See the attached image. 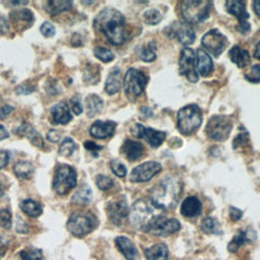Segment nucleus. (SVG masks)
<instances>
[{"label":"nucleus","instance_id":"1","mask_svg":"<svg viewBox=\"0 0 260 260\" xmlns=\"http://www.w3.org/2000/svg\"><path fill=\"white\" fill-rule=\"evenodd\" d=\"M93 26L98 31H102L113 45H121L126 39L125 17L114 8L102 10L93 20Z\"/></svg>","mask_w":260,"mask_h":260},{"label":"nucleus","instance_id":"6","mask_svg":"<svg viewBox=\"0 0 260 260\" xmlns=\"http://www.w3.org/2000/svg\"><path fill=\"white\" fill-rule=\"evenodd\" d=\"M76 183L77 176L74 169L68 165H61L56 170L52 187L58 195H64L75 187Z\"/></svg>","mask_w":260,"mask_h":260},{"label":"nucleus","instance_id":"12","mask_svg":"<svg viewBox=\"0 0 260 260\" xmlns=\"http://www.w3.org/2000/svg\"><path fill=\"white\" fill-rule=\"evenodd\" d=\"M201 44L208 52L217 57L228 46V40L217 29H211L202 37Z\"/></svg>","mask_w":260,"mask_h":260},{"label":"nucleus","instance_id":"50","mask_svg":"<svg viewBox=\"0 0 260 260\" xmlns=\"http://www.w3.org/2000/svg\"><path fill=\"white\" fill-rule=\"evenodd\" d=\"M242 214H243V212L240 209H238L236 207H231L230 208V215H231V218L233 220H235V221L239 220L242 217Z\"/></svg>","mask_w":260,"mask_h":260},{"label":"nucleus","instance_id":"3","mask_svg":"<svg viewBox=\"0 0 260 260\" xmlns=\"http://www.w3.org/2000/svg\"><path fill=\"white\" fill-rule=\"evenodd\" d=\"M202 122L201 110L196 105H187L179 110L177 115V126L184 135L196 131Z\"/></svg>","mask_w":260,"mask_h":260},{"label":"nucleus","instance_id":"49","mask_svg":"<svg viewBox=\"0 0 260 260\" xmlns=\"http://www.w3.org/2000/svg\"><path fill=\"white\" fill-rule=\"evenodd\" d=\"M9 161V152L7 150H0V169H3Z\"/></svg>","mask_w":260,"mask_h":260},{"label":"nucleus","instance_id":"33","mask_svg":"<svg viewBox=\"0 0 260 260\" xmlns=\"http://www.w3.org/2000/svg\"><path fill=\"white\" fill-rule=\"evenodd\" d=\"M14 173L19 179H28L34 173V167L28 161H18L14 165Z\"/></svg>","mask_w":260,"mask_h":260},{"label":"nucleus","instance_id":"15","mask_svg":"<svg viewBox=\"0 0 260 260\" xmlns=\"http://www.w3.org/2000/svg\"><path fill=\"white\" fill-rule=\"evenodd\" d=\"M160 164L156 161H145L132 170L130 174V180L137 183L147 182L156 174H158L160 172Z\"/></svg>","mask_w":260,"mask_h":260},{"label":"nucleus","instance_id":"34","mask_svg":"<svg viewBox=\"0 0 260 260\" xmlns=\"http://www.w3.org/2000/svg\"><path fill=\"white\" fill-rule=\"evenodd\" d=\"M201 230L205 234H215L218 235L221 233L219 222L213 217H206L201 222Z\"/></svg>","mask_w":260,"mask_h":260},{"label":"nucleus","instance_id":"31","mask_svg":"<svg viewBox=\"0 0 260 260\" xmlns=\"http://www.w3.org/2000/svg\"><path fill=\"white\" fill-rule=\"evenodd\" d=\"M92 193L90 188L87 185H82L72 196V201L76 204L85 205L90 202Z\"/></svg>","mask_w":260,"mask_h":260},{"label":"nucleus","instance_id":"20","mask_svg":"<svg viewBox=\"0 0 260 260\" xmlns=\"http://www.w3.org/2000/svg\"><path fill=\"white\" fill-rule=\"evenodd\" d=\"M201 212V202L195 196H189L183 200L181 205V213L185 217H194Z\"/></svg>","mask_w":260,"mask_h":260},{"label":"nucleus","instance_id":"25","mask_svg":"<svg viewBox=\"0 0 260 260\" xmlns=\"http://www.w3.org/2000/svg\"><path fill=\"white\" fill-rule=\"evenodd\" d=\"M121 71L119 68H113L107 78L105 89L109 94L117 93L121 88Z\"/></svg>","mask_w":260,"mask_h":260},{"label":"nucleus","instance_id":"52","mask_svg":"<svg viewBox=\"0 0 260 260\" xmlns=\"http://www.w3.org/2000/svg\"><path fill=\"white\" fill-rule=\"evenodd\" d=\"M13 111V108L8 106V105H5L3 106L1 109H0V119H4L5 117H7L11 112Z\"/></svg>","mask_w":260,"mask_h":260},{"label":"nucleus","instance_id":"32","mask_svg":"<svg viewBox=\"0 0 260 260\" xmlns=\"http://www.w3.org/2000/svg\"><path fill=\"white\" fill-rule=\"evenodd\" d=\"M20 208L25 214H27L30 217H37L42 213L41 205L31 199L23 200L20 203Z\"/></svg>","mask_w":260,"mask_h":260},{"label":"nucleus","instance_id":"56","mask_svg":"<svg viewBox=\"0 0 260 260\" xmlns=\"http://www.w3.org/2000/svg\"><path fill=\"white\" fill-rule=\"evenodd\" d=\"M13 5H20V4H27V1H11Z\"/></svg>","mask_w":260,"mask_h":260},{"label":"nucleus","instance_id":"39","mask_svg":"<svg viewBox=\"0 0 260 260\" xmlns=\"http://www.w3.org/2000/svg\"><path fill=\"white\" fill-rule=\"evenodd\" d=\"M95 184L101 190H108L113 187L114 182L113 180L105 175H99L95 178Z\"/></svg>","mask_w":260,"mask_h":260},{"label":"nucleus","instance_id":"18","mask_svg":"<svg viewBox=\"0 0 260 260\" xmlns=\"http://www.w3.org/2000/svg\"><path fill=\"white\" fill-rule=\"evenodd\" d=\"M116 128V123L113 121H95L90 129L89 133L92 137L99 138V139H105L108 137H111Z\"/></svg>","mask_w":260,"mask_h":260},{"label":"nucleus","instance_id":"23","mask_svg":"<svg viewBox=\"0 0 260 260\" xmlns=\"http://www.w3.org/2000/svg\"><path fill=\"white\" fill-rule=\"evenodd\" d=\"M122 152L128 160H137L143 153V146L138 141L127 139L122 146Z\"/></svg>","mask_w":260,"mask_h":260},{"label":"nucleus","instance_id":"16","mask_svg":"<svg viewBox=\"0 0 260 260\" xmlns=\"http://www.w3.org/2000/svg\"><path fill=\"white\" fill-rule=\"evenodd\" d=\"M170 32L179 40L183 45L193 44L195 41V32L191 25L187 22H176L170 27Z\"/></svg>","mask_w":260,"mask_h":260},{"label":"nucleus","instance_id":"30","mask_svg":"<svg viewBox=\"0 0 260 260\" xmlns=\"http://www.w3.org/2000/svg\"><path fill=\"white\" fill-rule=\"evenodd\" d=\"M85 105H86V112L88 117H92L95 114H98L102 108H103V101L102 99L96 94H89L85 99Z\"/></svg>","mask_w":260,"mask_h":260},{"label":"nucleus","instance_id":"7","mask_svg":"<svg viewBox=\"0 0 260 260\" xmlns=\"http://www.w3.org/2000/svg\"><path fill=\"white\" fill-rule=\"evenodd\" d=\"M147 83V77L135 68H129L124 78V90L127 98L134 101L142 94Z\"/></svg>","mask_w":260,"mask_h":260},{"label":"nucleus","instance_id":"38","mask_svg":"<svg viewBox=\"0 0 260 260\" xmlns=\"http://www.w3.org/2000/svg\"><path fill=\"white\" fill-rule=\"evenodd\" d=\"M20 256L22 260H42L43 259L42 251L38 249L23 250L20 252Z\"/></svg>","mask_w":260,"mask_h":260},{"label":"nucleus","instance_id":"2","mask_svg":"<svg viewBox=\"0 0 260 260\" xmlns=\"http://www.w3.org/2000/svg\"><path fill=\"white\" fill-rule=\"evenodd\" d=\"M182 183L175 177H166L150 191L151 203L159 209H169L176 206L182 193Z\"/></svg>","mask_w":260,"mask_h":260},{"label":"nucleus","instance_id":"9","mask_svg":"<svg viewBox=\"0 0 260 260\" xmlns=\"http://www.w3.org/2000/svg\"><path fill=\"white\" fill-rule=\"evenodd\" d=\"M95 225L93 216L85 213H73L67 221V230L76 237L89 234Z\"/></svg>","mask_w":260,"mask_h":260},{"label":"nucleus","instance_id":"17","mask_svg":"<svg viewBox=\"0 0 260 260\" xmlns=\"http://www.w3.org/2000/svg\"><path fill=\"white\" fill-rule=\"evenodd\" d=\"M108 214L112 222H114L115 224H121L129 214L126 200L120 199V200L111 202L108 205Z\"/></svg>","mask_w":260,"mask_h":260},{"label":"nucleus","instance_id":"24","mask_svg":"<svg viewBox=\"0 0 260 260\" xmlns=\"http://www.w3.org/2000/svg\"><path fill=\"white\" fill-rule=\"evenodd\" d=\"M229 56H230L232 62H234L240 68H244L245 66H247L250 63L249 52L247 50L241 48L240 46H234L230 50Z\"/></svg>","mask_w":260,"mask_h":260},{"label":"nucleus","instance_id":"35","mask_svg":"<svg viewBox=\"0 0 260 260\" xmlns=\"http://www.w3.org/2000/svg\"><path fill=\"white\" fill-rule=\"evenodd\" d=\"M75 148H76L75 142L70 137H66L60 144L59 153L63 156H70L74 152Z\"/></svg>","mask_w":260,"mask_h":260},{"label":"nucleus","instance_id":"54","mask_svg":"<svg viewBox=\"0 0 260 260\" xmlns=\"http://www.w3.org/2000/svg\"><path fill=\"white\" fill-rule=\"evenodd\" d=\"M9 136L8 132L6 131V129L0 124V140H3L5 138H7Z\"/></svg>","mask_w":260,"mask_h":260},{"label":"nucleus","instance_id":"14","mask_svg":"<svg viewBox=\"0 0 260 260\" xmlns=\"http://www.w3.org/2000/svg\"><path fill=\"white\" fill-rule=\"evenodd\" d=\"M225 9L226 11L234 15L238 21V30L243 35L250 31V23L247 21L249 18V13L246 10V4L243 1H226L225 2Z\"/></svg>","mask_w":260,"mask_h":260},{"label":"nucleus","instance_id":"48","mask_svg":"<svg viewBox=\"0 0 260 260\" xmlns=\"http://www.w3.org/2000/svg\"><path fill=\"white\" fill-rule=\"evenodd\" d=\"M47 138L52 142H58L61 138V133L55 129H52L47 133Z\"/></svg>","mask_w":260,"mask_h":260},{"label":"nucleus","instance_id":"37","mask_svg":"<svg viewBox=\"0 0 260 260\" xmlns=\"http://www.w3.org/2000/svg\"><path fill=\"white\" fill-rule=\"evenodd\" d=\"M143 19L148 24H157L161 20V15L156 9H149L143 13Z\"/></svg>","mask_w":260,"mask_h":260},{"label":"nucleus","instance_id":"41","mask_svg":"<svg viewBox=\"0 0 260 260\" xmlns=\"http://www.w3.org/2000/svg\"><path fill=\"white\" fill-rule=\"evenodd\" d=\"M245 78L252 82V83H257L260 82V65L255 64L251 67L250 71L248 74H245Z\"/></svg>","mask_w":260,"mask_h":260},{"label":"nucleus","instance_id":"53","mask_svg":"<svg viewBox=\"0 0 260 260\" xmlns=\"http://www.w3.org/2000/svg\"><path fill=\"white\" fill-rule=\"evenodd\" d=\"M253 9H254V12L260 16V0H256L253 2Z\"/></svg>","mask_w":260,"mask_h":260},{"label":"nucleus","instance_id":"40","mask_svg":"<svg viewBox=\"0 0 260 260\" xmlns=\"http://www.w3.org/2000/svg\"><path fill=\"white\" fill-rule=\"evenodd\" d=\"M0 225L5 230H10L12 225V218L11 213L8 209L0 210Z\"/></svg>","mask_w":260,"mask_h":260},{"label":"nucleus","instance_id":"45","mask_svg":"<svg viewBox=\"0 0 260 260\" xmlns=\"http://www.w3.org/2000/svg\"><path fill=\"white\" fill-rule=\"evenodd\" d=\"M40 30L42 32L43 36L49 38V37H52L54 36L55 34V27L54 25L51 23V22H44L41 27H40Z\"/></svg>","mask_w":260,"mask_h":260},{"label":"nucleus","instance_id":"47","mask_svg":"<svg viewBox=\"0 0 260 260\" xmlns=\"http://www.w3.org/2000/svg\"><path fill=\"white\" fill-rule=\"evenodd\" d=\"M16 14L18 15V18L24 20V21H28L30 22L31 20H34V15L32 13L28 10V9H22L16 12Z\"/></svg>","mask_w":260,"mask_h":260},{"label":"nucleus","instance_id":"57","mask_svg":"<svg viewBox=\"0 0 260 260\" xmlns=\"http://www.w3.org/2000/svg\"><path fill=\"white\" fill-rule=\"evenodd\" d=\"M2 190V186H1V183H0V191Z\"/></svg>","mask_w":260,"mask_h":260},{"label":"nucleus","instance_id":"22","mask_svg":"<svg viewBox=\"0 0 260 260\" xmlns=\"http://www.w3.org/2000/svg\"><path fill=\"white\" fill-rule=\"evenodd\" d=\"M51 115H52L53 121L57 124H67L72 119L70 110L67 104L64 102H60L56 104L51 109Z\"/></svg>","mask_w":260,"mask_h":260},{"label":"nucleus","instance_id":"42","mask_svg":"<svg viewBox=\"0 0 260 260\" xmlns=\"http://www.w3.org/2000/svg\"><path fill=\"white\" fill-rule=\"evenodd\" d=\"M139 56H140V59L145 62H152L156 58V55L153 49L150 47V44H149V47H145L141 49Z\"/></svg>","mask_w":260,"mask_h":260},{"label":"nucleus","instance_id":"43","mask_svg":"<svg viewBox=\"0 0 260 260\" xmlns=\"http://www.w3.org/2000/svg\"><path fill=\"white\" fill-rule=\"evenodd\" d=\"M111 169H112V172L118 177H124L127 174L126 167L122 162L116 159L111 161Z\"/></svg>","mask_w":260,"mask_h":260},{"label":"nucleus","instance_id":"26","mask_svg":"<svg viewBox=\"0 0 260 260\" xmlns=\"http://www.w3.org/2000/svg\"><path fill=\"white\" fill-rule=\"evenodd\" d=\"M144 256L146 260H168V247L164 243H157L145 249Z\"/></svg>","mask_w":260,"mask_h":260},{"label":"nucleus","instance_id":"10","mask_svg":"<svg viewBox=\"0 0 260 260\" xmlns=\"http://www.w3.org/2000/svg\"><path fill=\"white\" fill-rule=\"evenodd\" d=\"M180 228L181 224L176 218H167L164 215H156L145 232L154 236L167 237L178 232Z\"/></svg>","mask_w":260,"mask_h":260},{"label":"nucleus","instance_id":"13","mask_svg":"<svg viewBox=\"0 0 260 260\" xmlns=\"http://www.w3.org/2000/svg\"><path fill=\"white\" fill-rule=\"evenodd\" d=\"M131 134L138 138H143L152 148L158 147L165 140L167 133L165 131L146 128L141 124H135L131 128Z\"/></svg>","mask_w":260,"mask_h":260},{"label":"nucleus","instance_id":"51","mask_svg":"<svg viewBox=\"0 0 260 260\" xmlns=\"http://www.w3.org/2000/svg\"><path fill=\"white\" fill-rule=\"evenodd\" d=\"M84 147L89 150V151H98V150H101L102 149V146L95 144L94 142L92 141H86L84 142Z\"/></svg>","mask_w":260,"mask_h":260},{"label":"nucleus","instance_id":"46","mask_svg":"<svg viewBox=\"0 0 260 260\" xmlns=\"http://www.w3.org/2000/svg\"><path fill=\"white\" fill-rule=\"evenodd\" d=\"M70 103L72 105V110L74 112L75 115H79L81 114L82 112V106H81V102H80V99L78 95H75L73 96L71 100H70Z\"/></svg>","mask_w":260,"mask_h":260},{"label":"nucleus","instance_id":"19","mask_svg":"<svg viewBox=\"0 0 260 260\" xmlns=\"http://www.w3.org/2000/svg\"><path fill=\"white\" fill-rule=\"evenodd\" d=\"M115 243L119 251L127 260H135L137 258V250L130 239L120 236L115 239Z\"/></svg>","mask_w":260,"mask_h":260},{"label":"nucleus","instance_id":"36","mask_svg":"<svg viewBox=\"0 0 260 260\" xmlns=\"http://www.w3.org/2000/svg\"><path fill=\"white\" fill-rule=\"evenodd\" d=\"M93 54L94 56L100 59L103 62H110L114 59V54L112 51H110L107 48H103V47H95L93 49Z\"/></svg>","mask_w":260,"mask_h":260},{"label":"nucleus","instance_id":"5","mask_svg":"<svg viewBox=\"0 0 260 260\" xmlns=\"http://www.w3.org/2000/svg\"><path fill=\"white\" fill-rule=\"evenodd\" d=\"M211 2L203 0H187L182 3V14L187 23H198L208 17Z\"/></svg>","mask_w":260,"mask_h":260},{"label":"nucleus","instance_id":"4","mask_svg":"<svg viewBox=\"0 0 260 260\" xmlns=\"http://www.w3.org/2000/svg\"><path fill=\"white\" fill-rule=\"evenodd\" d=\"M156 216L152 207L142 199L135 201L130 210V222L133 228L146 231L150 222Z\"/></svg>","mask_w":260,"mask_h":260},{"label":"nucleus","instance_id":"29","mask_svg":"<svg viewBox=\"0 0 260 260\" xmlns=\"http://www.w3.org/2000/svg\"><path fill=\"white\" fill-rule=\"evenodd\" d=\"M18 134L20 136H25L27 137L30 142L32 144H35L38 147H42L43 146V139L41 137V135L29 125H23L18 129Z\"/></svg>","mask_w":260,"mask_h":260},{"label":"nucleus","instance_id":"28","mask_svg":"<svg viewBox=\"0 0 260 260\" xmlns=\"http://www.w3.org/2000/svg\"><path fill=\"white\" fill-rule=\"evenodd\" d=\"M252 231H240L239 233H237L234 238L232 239V241L229 243L228 249L230 252H237L239 250V248L244 245L246 242L251 241V236L250 233Z\"/></svg>","mask_w":260,"mask_h":260},{"label":"nucleus","instance_id":"55","mask_svg":"<svg viewBox=\"0 0 260 260\" xmlns=\"http://www.w3.org/2000/svg\"><path fill=\"white\" fill-rule=\"evenodd\" d=\"M254 56L260 60V42L257 43L256 47H255V51H254Z\"/></svg>","mask_w":260,"mask_h":260},{"label":"nucleus","instance_id":"44","mask_svg":"<svg viewBox=\"0 0 260 260\" xmlns=\"http://www.w3.org/2000/svg\"><path fill=\"white\" fill-rule=\"evenodd\" d=\"M248 141H249V135L247 132H244V133H241L240 135H238L237 137H235V139L233 141V146L235 149H237L240 146L247 145Z\"/></svg>","mask_w":260,"mask_h":260},{"label":"nucleus","instance_id":"27","mask_svg":"<svg viewBox=\"0 0 260 260\" xmlns=\"http://www.w3.org/2000/svg\"><path fill=\"white\" fill-rule=\"evenodd\" d=\"M72 2L69 0H51L47 2L46 10L51 15H56L63 11L69 10L72 7Z\"/></svg>","mask_w":260,"mask_h":260},{"label":"nucleus","instance_id":"11","mask_svg":"<svg viewBox=\"0 0 260 260\" xmlns=\"http://www.w3.org/2000/svg\"><path fill=\"white\" fill-rule=\"evenodd\" d=\"M195 58L196 57L192 49L184 48L181 51L179 59V72L181 75H185L191 82H196L199 77L196 71Z\"/></svg>","mask_w":260,"mask_h":260},{"label":"nucleus","instance_id":"8","mask_svg":"<svg viewBox=\"0 0 260 260\" xmlns=\"http://www.w3.org/2000/svg\"><path fill=\"white\" fill-rule=\"evenodd\" d=\"M233 127L232 119L229 116H212L206 125V134L215 141H224L230 136Z\"/></svg>","mask_w":260,"mask_h":260},{"label":"nucleus","instance_id":"21","mask_svg":"<svg viewBox=\"0 0 260 260\" xmlns=\"http://www.w3.org/2000/svg\"><path fill=\"white\" fill-rule=\"evenodd\" d=\"M196 68L198 72L202 76L209 75L213 70V63L209 55L203 50L198 49L197 50V56H196Z\"/></svg>","mask_w":260,"mask_h":260}]
</instances>
